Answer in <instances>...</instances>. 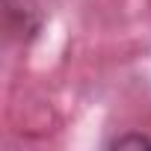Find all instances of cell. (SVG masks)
Masks as SVG:
<instances>
[{
    "instance_id": "6da1fadb",
    "label": "cell",
    "mask_w": 151,
    "mask_h": 151,
    "mask_svg": "<svg viewBox=\"0 0 151 151\" xmlns=\"http://www.w3.org/2000/svg\"><path fill=\"white\" fill-rule=\"evenodd\" d=\"M127 145L151 148V139H145V136H119V139H113V148H127Z\"/></svg>"
}]
</instances>
